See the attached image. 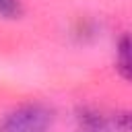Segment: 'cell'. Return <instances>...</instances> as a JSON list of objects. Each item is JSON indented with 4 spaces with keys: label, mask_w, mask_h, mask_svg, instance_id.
<instances>
[{
    "label": "cell",
    "mask_w": 132,
    "mask_h": 132,
    "mask_svg": "<svg viewBox=\"0 0 132 132\" xmlns=\"http://www.w3.org/2000/svg\"><path fill=\"white\" fill-rule=\"evenodd\" d=\"M23 14L21 0H0V19H19Z\"/></svg>",
    "instance_id": "4"
},
{
    "label": "cell",
    "mask_w": 132,
    "mask_h": 132,
    "mask_svg": "<svg viewBox=\"0 0 132 132\" xmlns=\"http://www.w3.org/2000/svg\"><path fill=\"white\" fill-rule=\"evenodd\" d=\"M113 126L118 132H132V111H118L113 116Z\"/></svg>",
    "instance_id": "5"
},
{
    "label": "cell",
    "mask_w": 132,
    "mask_h": 132,
    "mask_svg": "<svg viewBox=\"0 0 132 132\" xmlns=\"http://www.w3.org/2000/svg\"><path fill=\"white\" fill-rule=\"evenodd\" d=\"M74 126L76 132H116L113 120L91 105H82L74 111Z\"/></svg>",
    "instance_id": "2"
},
{
    "label": "cell",
    "mask_w": 132,
    "mask_h": 132,
    "mask_svg": "<svg viewBox=\"0 0 132 132\" xmlns=\"http://www.w3.org/2000/svg\"><path fill=\"white\" fill-rule=\"evenodd\" d=\"M116 68L122 78L132 82V33H124L116 45Z\"/></svg>",
    "instance_id": "3"
},
{
    "label": "cell",
    "mask_w": 132,
    "mask_h": 132,
    "mask_svg": "<svg viewBox=\"0 0 132 132\" xmlns=\"http://www.w3.org/2000/svg\"><path fill=\"white\" fill-rule=\"evenodd\" d=\"M54 111L43 103H23L0 120V132H50Z\"/></svg>",
    "instance_id": "1"
}]
</instances>
